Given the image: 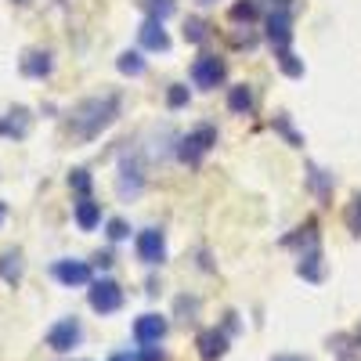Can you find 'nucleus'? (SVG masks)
<instances>
[{
    "label": "nucleus",
    "mask_w": 361,
    "mask_h": 361,
    "mask_svg": "<svg viewBox=\"0 0 361 361\" xmlns=\"http://www.w3.org/2000/svg\"><path fill=\"white\" fill-rule=\"evenodd\" d=\"M119 116V94H98V98H87L73 109L69 119V130L76 141H94L112 119Z\"/></svg>",
    "instance_id": "f257e3e1"
},
{
    "label": "nucleus",
    "mask_w": 361,
    "mask_h": 361,
    "mask_svg": "<svg viewBox=\"0 0 361 361\" xmlns=\"http://www.w3.org/2000/svg\"><path fill=\"white\" fill-rule=\"evenodd\" d=\"M214 145H217V130L209 127V123H202V127H195L192 134L180 137L177 156H180V163H199L202 156H209V148H214Z\"/></svg>",
    "instance_id": "f03ea898"
},
{
    "label": "nucleus",
    "mask_w": 361,
    "mask_h": 361,
    "mask_svg": "<svg viewBox=\"0 0 361 361\" xmlns=\"http://www.w3.org/2000/svg\"><path fill=\"white\" fill-rule=\"evenodd\" d=\"M87 300H90V307H94L98 314H112V311L123 307V289H119L112 279H98V282H90Z\"/></svg>",
    "instance_id": "7ed1b4c3"
},
{
    "label": "nucleus",
    "mask_w": 361,
    "mask_h": 361,
    "mask_svg": "<svg viewBox=\"0 0 361 361\" xmlns=\"http://www.w3.org/2000/svg\"><path fill=\"white\" fill-rule=\"evenodd\" d=\"M224 76H228V66H224V58H217V54H199L192 62V80L202 90H214L217 83H224Z\"/></svg>",
    "instance_id": "20e7f679"
},
{
    "label": "nucleus",
    "mask_w": 361,
    "mask_h": 361,
    "mask_svg": "<svg viewBox=\"0 0 361 361\" xmlns=\"http://www.w3.org/2000/svg\"><path fill=\"white\" fill-rule=\"evenodd\" d=\"M145 188V173H141V159L137 156H123L119 159V180H116V192L119 199H137Z\"/></svg>",
    "instance_id": "39448f33"
},
{
    "label": "nucleus",
    "mask_w": 361,
    "mask_h": 361,
    "mask_svg": "<svg viewBox=\"0 0 361 361\" xmlns=\"http://www.w3.org/2000/svg\"><path fill=\"white\" fill-rule=\"evenodd\" d=\"M80 340H83V325H80V318H62L58 325H51V333H47V347L58 350V354L73 350Z\"/></svg>",
    "instance_id": "423d86ee"
},
{
    "label": "nucleus",
    "mask_w": 361,
    "mask_h": 361,
    "mask_svg": "<svg viewBox=\"0 0 361 361\" xmlns=\"http://www.w3.org/2000/svg\"><path fill=\"white\" fill-rule=\"evenodd\" d=\"M267 40H271V47H275V54L293 51L289 47L293 44V18H289L286 8H275V11L267 15Z\"/></svg>",
    "instance_id": "0eeeda50"
},
{
    "label": "nucleus",
    "mask_w": 361,
    "mask_h": 361,
    "mask_svg": "<svg viewBox=\"0 0 361 361\" xmlns=\"http://www.w3.org/2000/svg\"><path fill=\"white\" fill-rule=\"evenodd\" d=\"M137 257H141L145 264H163V257H166V238H163L159 228H145V231L137 235Z\"/></svg>",
    "instance_id": "6e6552de"
},
{
    "label": "nucleus",
    "mask_w": 361,
    "mask_h": 361,
    "mask_svg": "<svg viewBox=\"0 0 361 361\" xmlns=\"http://www.w3.org/2000/svg\"><path fill=\"white\" fill-rule=\"evenodd\" d=\"M195 347H199L202 361H221L224 350H228V329H202Z\"/></svg>",
    "instance_id": "1a4fd4ad"
},
{
    "label": "nucleus",
    "mask_w": 361,
    "mask_h": 361,
    "mask_svg": "<svg viewBox=\"0 0 361 361\" xmlns=\"http://www.w3.org/2000/svg\"><path fill=\"white\" fill-rule=\"evenodd\" d=\"M134 336H137V343H159V340L166 336V318H159V314H141V318L134 322Z\"/></svg>",
    "instance_id": "9d476101"
},
{
    "label": "nucleus",
    "mask_w": 361,
    "mask_h": 361,
    "mask_svg": "<svg viewBox=\"0 0 361 361\" xmlns=\"http://www.w3.org/2000/svg\"><path fill=\"white\" fill-rule=\"evenodd\" d=\"M54 279L62 286H87L90 282V267L83 260H58L54 264Z\"/></svg>",
    "instance_id": "9b49d317"
},
{
    "label": "nucleus",
    "mask_w": 361,
    "mask_h": 361,
    "mask_svg": "<svg viewBox=\"0 0 361 361\" xmlns=\"http://www.w3.org/2000/svg\"><path fill=\"white\" fill-rule=\"evenodd\" d=\"M137 37H141V47L145 51H170V37H166V29H163L159 18H148L137 29Z\"/></svg>",
    "instance_id": "f8f14e48"
},
{
    "label": "nucleus",
    "mask_w": 361,
    "mask_h": 361,
    "mask_svg": "<svg viewBox=\"0 0 361 361\" xmlns=\"http://www.w3.org/2000/svg\"><path fill=\"white\" fill-rule=\"evenodd\" d=\"M296 271H300V279H307V282H322V279H325V267H322V250H318V243H307V250H304V257H300Z\"/></svg>",
    "instance_id": "ddd939ff"
},
{
    "label": "nucleus",
    "mask_w": 361,
    "mask_h": 361,
    "mask_svg": "<svg viewBox=\"0 0 361 361\" xmlns=\"http://www.w3.org/2000/svg\"><path fill=\"white\" fill-rule=\"evenodd\" d=\"M76 224L83 231H94L102 224V206L90 199V195H80V202H76Z\"/></svg>",
    "instance_id": "4468645a"
},
{
    "label": "nucleus",
    "mask_w": 361,
    "mask_h": 361,
    "mask_svg": "<svg viewBox=\"0 0 361 361\" xmlns=\"http://www.w3.org/2000/svg\"><path fill=\"white\" fill-rule=\"evenodd\" d=\"M47 73H51V51H25V58H22V76L44 80Z\"/></svg>",
    "instance_id": "2eb2a0df"
},
{
    "label": "nucleus",
    "mask_w": 361,
    "mask_h": 361,
    "mask_svg": "<svg viewBox=\"0 0 361 361\" xmlns=\"http://www.w3.org/2000/svg\"><path fill=\"white\" fill-rule=\"evenodd\" d=\"M0 134H8V137H25V134H29V112H25V109L8 112V119H0Z\"/></svg>",
    "instance_id": "dca6fc26"
},
{
    "label": "nucleus",
    "mask_w": 361,
    "mask_h": 361,
    "mask_svg": "<svg viewBox=\"0 0 361 361\" xmlns=\"http://www.w3.org/2000/svg\"><path fill=\"white\" fill-rule=\"evenodd\" d=\"M22 267H25V264H22V253H18V250H8L4 257H0V279L15 286V282L22 279Z\"/></svg>",
    "instance_id": "f3484780"
},
{
    "label": "nucleus",
    "mask_w": 361,
    "mask_h": 361,
    "mask_svg": "<svg viewBox=\"0 0 361 361\" xmlns=\"http://www.w3.org/2000/svg\"><path fill=\"white\" fill-rule=\"evenodd\" d=\"M228 109L235 112V116H246L250 109H253V90L243 83V87H231V94H228Z\"/></svg>",
    "instance_id": "a211bd4d"
},
{
    "label": "nucleus",
    "mask_w": 361,
    "mask_h": 361,
    "mask_svg": "<svg viewBox=\"0 0 361 361\" xmlns=\"http://www.w3.org/2000/svg\"><path fill=\"white\" fill-rule=\"evenodd\" d=\"M137 4L148 11V18H159V22H166L177 11V0H137Z\"/></svg>",
    "instance_id": "6ab92c4d"
},
{
    "label": "nucleus",
    "mask_w": 361,
    "mask_h": 361,
    "mask_svg": "<svg viewBox=\"0 0 361 361\" xmlns=\"http://www.w3.org/2000/svg\"><path fill=\"white\" fill-rule=\"evenodd\" d=\"M116 69L123 76H141L145 73V58L137 51H123V54H119V62H116Z\"/></svg>",
    "instance_id": "aec40b11"
},
{
    "label": "nucleus",
    "mask_w": 361,
    "mask_h": 361,
    "mask_svg": "<svg viewBox=\"0 0 361 361\" xmlns=\"http://www.w3.org/2000/svg\"><path fill=\"white\" fill-rule=\"evenodd\" d=\"M257 15H260L257 0H238V4L231 8V18H235V22H253Z\"/></svg>",
    "instance_id": "412c9836"
},
{
    "label": "nucleus",
    "mask_w": 361,
    "mask_h": 361,
    "mask_svg": "<svg viewBox=\"0 0 361 361\" xmlns=\"http://www.w3.org/2000/svg\"><path fill=\"white\" fill-rule=\"evenodd\" d=\"M275 58H279V66H282L286 76H304V62H300L293 51H282V54H275Z\"/></svg>",
    "instance_id": "4be33fe9"
},
{
    "label": "nucleus",
    "mask_w": 361,
    "mask_h": 361,
    "mask_svg": "<svg viewBox=\"0 0 361 361\" xmlns=\"http://www.w3.org/2000/svg\"><path fill=\"white\" fill-rule=\"evenodd\" d=\"M185 40L188 44H202L206 40V22L202 18H188L185 22Z\"/></svg>",
    "instance_id": "5701e85b"
},
{
    "label": "nucleus",
    "mask_w": 361,
    "mask_h": 361,
    "mask_svg": "<svg viewBox=\"0 0 361 361\" xmlns=\"http://www.w3.org/2000/svg\"><path fill=\"white\" fill-rule=\"evenodd\" d=\"M347 228H350V235L361 238V195H354V202L347 206Z\"/></svg>",
    "instance_id": "b1692460"
},
{
    "label": "nucleus",
    "mask_w": 361,
    "mask_h": 361,
    "mask_svg": "<svg viewBox=\"0 0 361 361\" xmlns=\"http://www.w3.org/2000/svg\"><path fill=\"white\" fill-rule=\"evenodd\" d=\"M166 105H170V109L188 105V87H180V83H177V87H170V90H166Z\"/></svg>",
    "instance_id": "393cba45"
},
{
    "label": "nucleus",
    "mask_w": 361,
    "mask_h": 361,
    "mask_svg": "<svg viewBox=\"0 0 361 361\" xmlns=\"http://www.w3.org/2000/svg\"><path fill=\"white\" fill-rule=\"evenodd\" d=\"M69 185H73L80 195H90V173H87V170H73V173H69Z\"/></svg>",
    "instance_id": "a878e982"
},
{
    "label": "nucleus",
    "mask_w": 361,
    "mask_h": 361,
    "mask_svg": "<svg viewBox=\"0 0 361 361\" xmlns=\"http://www.w3.org/2000/svg\"><path fill=\"white\" fill-rule=\"evenodd\" d=\"M311 185H314V188H318V195L325 199V195H329V188H333V180H329L322 170H311Z\"/></svg>",
    "instance_id": "bb28decb"
},
{
    "label": "nucleus",
    "mask_w": 361,
    "mask_h": 361,
    "mask_svg": "<svg viewBox=\"0 0 361 361\" xmlns=\"http://www.w3.org/2000/svg\"><path fill=\"white\" fill-rule=\"evenodd\" d=\"M109 238H112V243H119V238H127V221L112 217V221H109Z\"/></svg>",
    "instance_id": "cd10ccee"
},
{
    "label": "nucleus",
    "mask_w": 361,
    "mask_h": 361,
    "mask_svg": "<svg viewBox=\"0 0 361 361\" xmlns=\"http://www.w3.org/2000/svg\"><path fill=\"white\" fill-rule=\"evenodd\" d=\"M137 361H166V350H159L156 343H145V350H141Z\"/></svg>",
    "instance_id": "c85d7f7f"
},
{
    "label": "nucleus",
    "mask_w": 361,
    "mask_h": 361,
    "mask_svg": "<svg viewBox=\"0 0 361 361\" xmlns=\"http://www.w3.org/2000/svg\"><path fill=\"white\" fill-rule=\"evenodd\" d=\"M271 361H307V357H293V354H279V357H271Z\"/></svg>",
    "instance_id": "c756f323"
},
{
    "label": "nucleus",
    "mask_w": 361,
    "mask_h": 361,
    "mask_svg": "<svg viewBox=\"0 0 361 361\" xmlns=\"http://www.w3.org/2000/svg\"><path fill=\"white\" fill-rule=\"evenodd\" d=\"M4 221H8V202H0V228H4Z\"/></svg>",
    "instance_id": "7c9ffc66"
},
{
    "label": "nucleus",
    "mask_w": 361,
    "mask_h": 361,
    "mask_svg": "<svg viewBox=\"0 0 361 361\" xmlns=\"http://www.w3.org/2000/svg\"><path fill=\"white\" fill-rule=\"evenodd\" d=\"M109 361H137V357H130V354H112Z\"/></svg>",
    "instance_id": "2f4dec72"
},
{
    "label": "nucleus",
    "mask_w": 361,
    "mask_h": 361,
    "mask_svg": "<svg viewBox=\"0 0 361 361\" xmlns=\"http://www.w3.org/2000/svg\"><path fill=\"white\" fill-rule=\"evenodd\" d=\"M354 340H357V347H361V325L354 329Z\"/></svg>",
    "instance_id": "473e14b6"
},
{
    "label": "nucleus",
    "mask_w": 361,
    "mask_h": 361,
    "mask_svg": "<svg viewBox=\"0 0 361 361\" xmlns=\"http://www.w3.org/2000/svg\"><path fill=\"white\" fill-rule=\"evenodd\" d=\"M199 4H217V0H199Z\"/></svg>",
    "instance_id": "72a5a7b5"
},
{
    "label": "nucleus",
    "mask_w": 361,
    "mask_h": 361,
    "mask_svg": "<svg viewBox=\"0 0 361 361\" xmlns=\"http://www.w3.org/2000/svg\"><path fill=\"white\" fill-rule=\"evenodd\" d=\"M15 4H29V0H15Z\"/></svg>",
    "instance_id": "f704fd0d"
}]
</instances>
